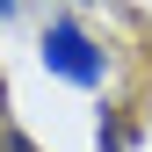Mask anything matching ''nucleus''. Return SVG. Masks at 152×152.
<instances>
[{"mask_svg": "<svg viewBox=\"0 0 152 152\" xmlns=\"http://www.w3.org/2000/svg\"><path fill=\"white\" fill-rule=\"evenodd\" d=\"M36 65L51 72V80H65V87H80V94H94V87H109V72H116V58H109V44L94 36L80 15H51L44 29H36Z\"/></svg>", "mask_w": 152, "mask_h": 152, "instance_id": "1", "label": "nucleus"}, {"mask_svg": "<svg viewBox=\"0 0 152 152\" xmlns=\"http://www.w3.org/2000/svg\"><path fill=\"white\" fill-rule=\"evenodd\" d=\"M130 145V116L123 109H102V116H94V152H123Z\"/></svg>", "mask_w": 152, "mask_h": 152, "instance_id": "2", "label": "nucleus"}, {"mask_svg": "<svg viewBox=\"0 0 152 152\" xmlns=\"http://www.w3.org/2000/svg\"><path fill=\"white\" fill-rule=\"evenodd\" d=\"M0 152H44V145H29L22 130H7V138H0Z\"/></svg>", "mask_w": 152, "mask_h": 152, "instance_id": "3", "label": "nucleus"}, {"mask_svg": "<svg viewBox=\"0 0 152 152\" xmlns=\"http://www.w3.org/2000/svg\"><path fill=\"white\" fill-rule=\"evenodd\" d=\"M7 15H22V0H0V22H7Z\"/></svg>", "mask_w": 152, "mask_h": 152, "instance_id": "4", "label": "nucleus"}]
</instances>
